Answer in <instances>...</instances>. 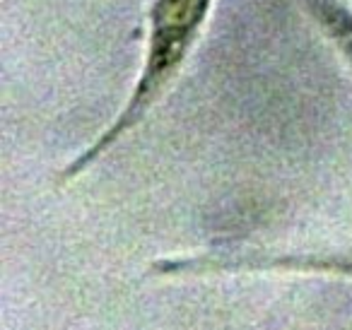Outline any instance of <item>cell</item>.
<instances>
[{"label":"cell","instance_id":"cell-2","mask_svg":"<svg viewBox=\"0 0 352 330\" xmlns=\"http://www.w3.org/2000/svg\"><path fill=\"white\" fill-rule=\"evenodd\" d=\"M318 272V275L352 277V246L331 248V251H292V253H265V251H215L198 253L188 258H164L152 265L160 277H191L212 275V272Z\"/></svg>","mask_w":352,"mask_h":330},{"label":"cell","instance_id":"cell-3","mask_svg":"<svg viewBox=\"0 0 352 330\" xmlns=\"http://www.w3.org/2000/svg\"><path fill=\"white\" fill-rule=\"evenodd\" d=\"M336 51L352 65V6L347 0H297Z\"/></svg>","mask_w":352,"mask_h":330},{"label":"cell","instance_id":"cell-1","mask_svg":"<svg viewBox=\"0 0 352 330\" xmlns=\"http://www.w3.org/2000/svg\"><path fill=\"white\" fill-rule=\"evenodd\" d=\"M212 6L215 0H152L147 17L145 58L131 97L126 99L121 113L107 126V131L60 171V184H70L80 174H85L145 121L147 113L171 87V82L179 78L210 17Z\"/></svg>","mask_w":352,"mask_h":330}]
</instances>
